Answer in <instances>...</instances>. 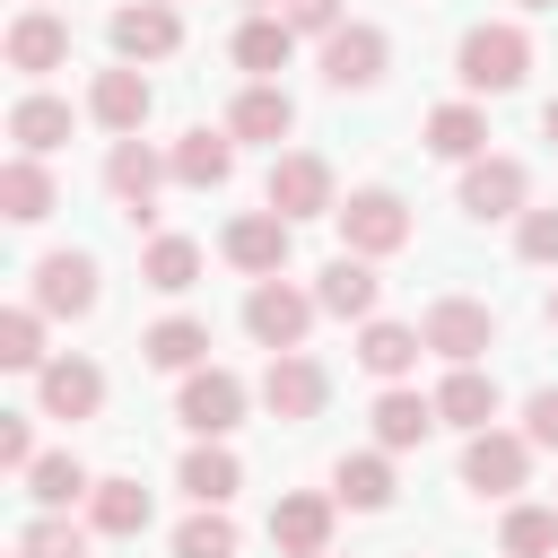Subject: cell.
<instances>
[{
  "instance_id": "5",
  "label": "cell",
  "mask_w": 558,
  "mask_h": 558,
  "mask_svg": "<svg viewBox=\"0 0 558 558\" xmlns=\"http://www.w3.org/2000/svg\"><path fill=\"white\" fill-rule=\"evenodd\" d=\"M340 218V235H349V253H401L410 244V209H401V192H349V209H331Z\"/></svg>"
},
{
  "instance_id": "19",
  "label": "cell",
  "mask_w": 558,
  "mask_h": 558,
  "mask_svg": "<svg viewBox=\"0 0 558 558\" xmlns=\"http://www.w3.org/2000/svg\"><path fill=\"white\" fill-rule=\"evenodd\" d=\"M96 401H105V375L87 357H52L44 366V418H96Z\"/></svg>"
},
{
  "instance_id": "2",
  "label": "cell",
  "mask_w": 558,
  "mask_h": 558,
  "mask_svg": "<svg viewBox=\"0 0 558 558\" xmlns=\"http://www.w3.org/2000/svg\"><path fill=\"white\" fill-rule=\"evenodd\" d=\"M305 323H314V296H305V288H288V279H253V296H244V331H253L270 357H288V349L305 340Z\"/></svg>"
},
{
  "instance_id": "7",
  "label": "cell",
  "mask_w": 558,
  "mask_h": 558,
  "mask_svg": "<svg viewBox=\"0 0 558 558\" xmlns=\"http://www.w3.org/2000/svg\"><path fill=\"white\" fill-rule=\"evenodd\" d=\"M157 174H174V157H157V148H140V140H113V157H105V183L122 192V218H131V227H148V218H157V209H148Z\"/></svg>"
},
{
  "instance_id": "26",
  "label": "cell",
  "mask_w": 558,
  "mask_h": 558,
  "mask_svg": "<svg viewBox=\"0 0 558 558\" xmlns=\"http://www.w3.org/2000/svg\"><path fill=\"white\" fill-rule=\"evenodd\" d=\"M288 52H296V26H288V17H244V35H235V61H244L253 78L288 70Z\"/></svg>"
},
{
  "instance_id": "44",
  "label": "cell",
  "mask_w": 558,
  "mask_h": 558,
  "mask_svg": "<svg viewBox=\"0 0 558 558\" xmlns=\"http://www.w3.org/2000/svg\"><path fill=\"white\" fill-rule=\"evenodd\" d=\"M514 9H558V0H514Z\"/></svg>"
},
{
  "instance_id": "30",
  "label": "cell",
  "mask_w": 558,
  "mask_h": 558,
  "mask_svg": "<svg viewBox=\"0 0 558 558\" xmlns=\"http://www.w3.org/2000/svg\"><path fill=\"white\" fill-rule=\"evenodd\" d=\"M427 148H436V157H480V148H488L480 105H436V113H427Z\"/></svg>"
},
{
  "instance_id": "4",
  "label": "cell",
  "mask_w": 558,
  "mask_h": 558,
  "mask_svg": "<svg viewBox=\"0 0 558 558\" xmlns=\"http://www.w3.org/2000/svg\"><path fill=\"white\" fill-rule=\"evenodd\" d=\"M523 471H532V436L480 427V436L462 445V488H480V497H514V488H523Z\"/></svg>"
},
{
  "instance_id": "28",
  "label": "cell",
  "mask_w": 558,
  "mask_h": 558,
  "mask_svg": "<svg viewBox=\"0 0 558 558\" xmlns=\"http://www.w3.org/2000/svg\"><path fill=\"white\" fill-rule=\"evenodd\" d=\"M140 279H148L157 296H183V288L201 279V244H192V235H157L148 262H140Z\"/></svg>"
},
{
  "instance_id": "39",
  "label": "cell",
  "mask_w": 558,
  "mask_h": 558,
  "mask_svg": "<svg viewBox=\"0 0 558 558\" xmlns=\"http://www.w3.org/2000/svg\"><path fill=\"white\" fill-rule=\"evenodd\" d=\"M514 244H523V262H558V209H523Z\"/></svg>"
},
{
  "instance_id": "24",
  "label": "cell",
  "mask_w": 558,
  "mask_h": 558,
  "mask_svg": "<svg viewBox=\"0 0 558 558\" xmlns=\"http://www.w3.org/2000/svg\"><path fill=\"white\" fill-rule=\"evenodd\" d=\"M418 349H427V340H418L410 323H366V331H357V366L384 375V384H401V375L418 366Z\"/></svg>"
},
{
  "instance_id": "12",
  "label": "cell",
  "mask_w": 558,
  "mask_h": 558,
  "mask_svg": "<svg viewBox=\"0 0 558 558\" xmlns=\"http://www.w3.org/2000/svg\"><path fill=\"white\" fill-rule=\"evenodd\" d=\"M323 366L305 357V349H288V357H270V375H262V401H270V418H314L323 410Z\"/></svg>"
},
{
  "instance_id": "25",
  "label": "cell",
  "mask_w": 558,
  "mask_h": 558,
  "mask_svg": "<svg viewBox=\"0 0 558 558\" xmlns=\"http://www.w3.org/2000/svg\"><path fill=\"white\" fill-rule=\"evenodd\" d=\"M87 105H96V122H105V131H122V140H131V131L148 122V78H140V70H105Z\"/></svg>"
},
{
  "instance_id": "9",
  "label": "cell",
  "mask_w": 558,
  "mask_h": 558,
  "mask_svg": "<svg viewBox=\"0 0 558 558\" xmlns=\"http://www.w3.org/2000/svg\"><path fill=\"white\" fill-rule=\"evenodd\" d=\"M270 541H279L288 558H331V497H314V488L279 497V506H270Z\"/></svg>"
},
{
  "instance_id": "31",
  "label": "cell",
  "mask_w": 558,
  "mask_h": 558,
  "mask_svg": "<svg viewBox=\"0 0 558 558\" xmlns=\"http://www.w3.org/2000/svg\"><path fill=\"white\" fill-rule=\"evenodd\" d=\"M235 480H244V471H235V453H227V445H192V453H183V488H192L201 506H227V497H235Z\"/></svg>"
},
{
  "instance_id": "29",
  "label": "cell",
  "mask_w": 558,
  "mask_h": 558,
  "mask_svg": "<svg viewBox=\"0 0 558 558\" xmlns=\"http://www.w3.org/2000/svg\"><path fill=\"white\" fill-rule=\"evenodd\" d=\"M427 427H436V401H418V392H401V384L375 401V445H392V453H401V445H418Z\"/></svg>"
},
{
  "instance_id": "38",
  "label": "cell",
  "mask_w": 558,
  "mask_h": 558,
  "mask_svg": "<svg viewBox=\"0 0 558 558\" xmlns=\"http://www.w3.org/2000/svg\"><path fill=\"white\" fill-rule=\"evenodd\" d=\"M26 558H87V541H78V523L44 514V523H26Z\"/></svg>"
},
{
  "instance_id": "15",
  "label": "cell",
  "mask_w": 558,
  "mask_h": 558,
  "mask_svg": "<svg viewBox=\"0 0 558 558\" xmlns=\"http://www.w3.org/2000/svg\"><path fill=\"white\" fill-rule=\"evenodd\" d=\"M61 61H70V26H61L52 9H26V17L9 26V70L44 78V70H61Z\"/></svg>"
},
{
  "instance_id": "13",
  "label": "cell",
  "mask_w": 558,
  "mask_h": 558,
  "mask_svg": "<svg viewBox=\"0 0 558 558\" xmlns=\"http://www.w3.org/2000/svg\"><path fill=\"white\" fill-rule=\"evenodd\" d=\"M462 209H471V218H523V166H514V157H471Z\"/></svg>"
},
{
  "instance_id": "17",
  "label": "cell",
  "mask_w": 558,
  "mask_h": 558,
  "mask_svg": "<svg viewBox=\"0 0 558 558\" xmlns=\"http://www.w3.org/2000/svg\"><path fill=\"white\" fill-rule=\"evenodd\" d=\"M227 174H235V131H209V122H201V131H183V140H174V183L218 192Z\"/></svg>"
},
{
  "instance_id": "36",
  "label": "cell",
  "mask_w": 558,
  "mask_h": 558,
  "mask_svg": "<svg viewBox=\"0 0 558 558\" xmlns=\"http://www.w3.org/2000/svg\"><path fill=\"white\" fill-rule=\"evenodd\" d=\"M174 558H235V523L218 506H201L183 532H174Z\"/></svg>"
},
{
  "instance_id": "23",
  "label": "cell",
  "mask_w": 558,
  "mask_h": 558,
  "mask_svg": "<svg viewBox=\"0 0 558 558\" xmlns=\"http://www.w3.org/2000/svg\"><path fill=\"white\" fill-rule=\"evenodd\" d=\"M201 349H209V331H201L192 314H166V323H148V331H140V357H148V366H166V375H192V366H201Z\"/></svg>"
},
{
  "instance_id": "27",
  "label": "cell",
  "mask_w": 558,
  "mask_h": 558,
  "mask_svg": "<svg viewBox=\"0 0 558 558\" xmlns=\"http://www.w3.org/2000/svg\"><path fill=\"white\" fill-rule=\"evenodd\" d=\"M0 209H9L17 227H35V218L52 209V174H44L35 157H9V166H0Z\"/></svg>"
},
{
  "instance_id": "37",
  "label": "cell",
  "mask_w": 558,
  "mask_h": 558,
  "mask_svg": "<svg viewBox=\"0 0 558 558\" xmlns=\"http://www.w3.org/2000/svg\"><path fill=\"white\" fill-rule=\"evenodd\" d=\"M0 366H44V323H35V305H9V314H0Z\"/></svg>"
},
{
  "instance_id": "42",
  "label": "cell",
  "mask_w": 558,
  "mask_h": 558,
  "mask_svg": "<svg viewBox=\"0 0 558 558\" xmlns=\"http://www.w3.org/2000/svg\"><path fill=\"white\" fill-rule=\"evenodd\" d=\"M288 26H314V35H340V0H288Z\"/></svg>"
},
{
  "instance_id": "40",
  "label": "cell",
  "mask_w": 558,
  "mask_h": 558,
  "mask_svg": "<svg viewBox=\"0 0 558 558\" xmlns=\"http://www.w3.org/2000/svg\"><path fill=\"white\" fill-rule=\"evenodd\" d=\"M523 436H532V445H558V384H541V392L523 401Z\"/></svg>"
},
{
  "instance_id": "33",
  "label": "cell",
  "mask_w": 558,
  "mask_h": 558,
  "mask_svg": "<svg viewBox=\"0 0 558 558\" xmlns=\"http://www.w3.org/2000/svg\"><path fill=\"white\" fill-rule=\"evenodd\" d=\"M331 480H340V497H349V506H366V514H375V506H392V462H384V453H340V471H331Z\"/></svg>"
},
{
  "instance_id": "6",
  "label": "cell",
  "mask_w": 558,
  "mask_h": 558,
  "mask_svg": "<svg viewBox=\"0 0 558 558\" xmlns=\"http://www.w3.org/2000/svg\"><path fill=\"white\" fill-rule=\"evenodd\" d=\"M436 357H453V366H471L488 340H497V323H488V305H471V296H436L427 305V331H418Z\"/></svg>"
},
{
  "instance_id": "8",
  "label": "cell",
  "mask_w": 558,
  "mask_h": 558,
  "mask_svg": "<svg viewBox=\"0 0 558 558\" xmlns=\"http://www.w3.org/2000/svg\"><path fill=\"white\" fill-rule=\"evenodd\" d=\"M270 209H279L288 227H296V218H323V209H331V166L305 157V148L279 157V166H270Z\"/></svg>"
},
{
  "instance_id": "21",
  "label": "cell",
  "mask_w": 558,
  "mask_h": 558,
  "mask_svg": "<svg viewBox=\"0 0 558 558\" xmlns=\"http://www.w3.org/2000/svg\"><path fill=\"white\" fill-rule=\"evenodd\" d=\"M288 122H296V105H288V87H270V78H253V87L235 96V113H227L235 140H288Z\"/></svg>"
},
{
  "instance_id": "32",
  "label": "cell",
  "mask_w": 558,
  "mask_h": 558,
  "mask_svg": "<svg viewBox=\"0 0 558 558\" xmlns=\"http://www.w3.org/2000/svg\"><path fill=\"white\" fill-rule=\"evenodd\" d=\"M96 532H113V541L148 532V488L140 480H96Z\"/></svg>"
},
{
  "instance_id": "41",
  "label": "cell",
  "mask_w": 558,
  "mask_h": 558,
  "mask_svg": "<svg viewBox=\"0 0 558 558\" xmlns=\"http://www.w3.org/2000/svg\"><path fill=\"white\" fill-rule=\"evenodd\" d=\"M0 471H35V436H26V418H0Z\"/></svg>"
},
{
  "instance_id": "45",
  "label": "cell",
  "mask_w": 558,
  "mask_h": 558,
  "mask_svg": "<svg viewBox=\"0 0 558 558\" xmlns=\"http://www.w3.org/2000/svg\"><path fill=\"white\" fill-rule=\"evenodd\" d=\"M549 323H558V288H549Z\"/></svg>"
},
{
  "instance_id": "18",
  "label": "cell",
  "mask_w": 558,
  "mask_h": 558,
  "mask_svg": "<svg viewBox=\"0 0 558 558\" xmlns=\"http://www.w3.org/2000/svg\"><path fill=\"white\" fill-rule=\"evenodd\" d=\"M375 270H366V253H340V262H323V279H314V305L323 314H349V323H366L375 314Z\"/></svg>"
},
{
  "instance_id": "14",
  "label": "cell",
  "mask_w": 558,
  "mask_h": 558,
  "mask_svg": "<svg viewBox=\"0 0 558 558\" xmlns=\"http://www.w3.org/2000/svg\"><path fill=\"white\" fill-rule=\"evenodd\" d=\"M35 305L44 314H87L96 305V262L87 253H44L35 262Z\"/></svg>"
},
{
  "instance_id": "35",
  "label": "cell",
  "mask_w": 558,
  "mask_h": 558,
  "mask_svg": "<svg viewBox=\"0 0 558 558\" xmlns=\"http://www.w3.org/2000/svg\"><path fill=\"white\" fill-rule=\"evenodd\" d=\"M26 488H35V506H70L78 488H96L87 471H78V453H44L35 471H26Z\"/></svg>"
},
{
  "instance_id": "1",
  "label": "cell",
  "mask_w": 558,
  "mask_h": 558,
  "mask_svg": "<svg viewBox=\"0 0 558 558\" xmlns=\"http://www.w3.org/2000/svg\"><path fill=\"white\" fill-rule=\"evenodd\" d=\"M523 70H532L523 26H471L462 35V87L471 96H506V87H523Z\"/></svg>"
},
{
  "instance_id": "20",
  "label": "cell",
  "mask_w": 558,
  "mask_h": 558,
  "mask_svg": "<svg viewBox=\"0 0 558 558\" xmlns=\"http://www.w3.org/2000/svg\"><path fill=\"white\" fill-rule=\"evenodd\" d=\"M488 418H497V384H488L480 366H453V375L436 384V427H471V436H480Z\"/></svg>"
},
{
  "instance_id": "11",
  "label": "cell",
  "mask_w": 558,
  "mask_h": 558,
  "mask_svg": "<svg viewBox=\"0 0 558 558\" xmlns=\"http://www.w3.org/2000/svg\"><path fill=\"white\" fill-rule=\"evenodd\" d=\"M227 262L253 270V279H279V270H288V218H279V209L235 218V227H227Z\"/></svg>"
},
{
  "instance_id": "22",
  "label": "cell",
  "mask_w": 558,
  "mask_h": 558,
  "mask_svg": "<svg viewBox=\"0 0 558 558\" xmlns=\"http://www.w3.org/2000/svg\"><path fill=\"white\" fill-rule=\"evenodd\" d=\"M9 140H17V157L61 148V140H70V105H61V96H17V105H9Z\"/></svg>"
},
{
  "instance_id": "43",
  "label": "cell",
  "mask_w": 558,
  "mask_h": 558,
  "mask_svg": "<svg viewBox=\"0 0 558 558\" xmlns=\"http://www.w3.org/2000/svg\"><path fill=\"white\" fill-rule=\"evenodd\" d=\"M541 131H549V140H558V96H549V105H541Z\"/></svg>"
},
{
  "instance_id": "16",
  "label": "cell",
  "mask_w": 558,
  "mask_h": 558,
  "mask_svg": "<svg viewBox=\"0 0 558 558\" xmlns=\"http://www.w3.org/2000/svg\"><path fill=\"white\" fill-rule=\"evenodd\" d=\"M323 78L349 96V87H375L384 78V35L375 26H340L331 44H323Z\"/></svg>"
},
{
  "instance_id": "34",
  "label": "cell",
  "mask_w": 558,
  "mask_h": 558,
  "mask_svg": "<svg viewBox=\"0 0 558 558\" xmlns=\"http://www.w3.org/2000/svg\"><path fill=\"white\" fill-rule=\"evenodd\" d=\"M497 541H506V558H549L558 549V506H514Z\"/></svg>"
},
{
  "instance_id": "3",
  "label": "cell",
  "mask_w": 558,
  "mask_h": 558,
  "mask_svg": "<svg viewBox=\"0 0 558 558\" xmlns=\"http://www.w3.org/2000/svg\"><path fill=\"white\" fill-rule=\"evenodd\" d=\"M174 418H183L192 436H209V445H218V436L244 418V384H235L227 366H192V375H183V392H174Z\"/></svg>"
},
{
  "instance_id": "10",
  "label": "cell",
  "mask_w": 558,
  "mask_h": 558,
  "mask_svg": "<svg viewBox=\"0 0 558 558\" xmlns=\"http://www.w3.org/2000/svg\"><path fill=\"white\" fill-rule=\"evenodd\" d=\"M183 44V17L166 0H140V9H113V52L122 61H166Z\"/></svg>"
}]
</instances>
